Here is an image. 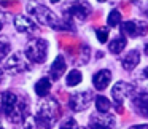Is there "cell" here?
I'll use <instances>...</instances> for the list:
<instances>
[{
    "instance_id": "6da1fadb",
    "label": "cell",
    "mask_w": 148,
    "mask_h": 129,
    "mask_svg": "<svg viewBox=\"0 0 148 129\" xmlns=\"http://www.w3.org/2000/svg\"><path fill=\"white\" fill-rule=\"evenodd\" d=\"M27 11H29V14H32L40 24H43V26L53 27V29H56V30L73 29V26L70 24V19H61V18H58L46 5L29 3L27 5Z\"/></svg>"
},
{
    "instance_id": "7a4b0ae2",
    "label": "cell",
    "mask_w": 148,
    "mask_h": 129,
    "mask_svg": "<svg viewBox=\"0 0 148 129\" xmlns=\"http://www.w3.org/2000/svg\"><path fill=\"white\" fill-rule=\"evenodd\" d=\"M59 115H61V108H59V102L53 97L46 99L45 102L40 105L38 112H37L35 119L37 128L42 129H51L54 126V123L58 121Z\"/></svg>"
},
{
    "instance_id": "3957f363",
    "label": "cell",
    "mask_w": 148,
    "mask_h": 129,
    "mask_svg": "<svg viewBox=\"0 0 148 129\" xmlns=\"http://www.w3.org/2000/svg\"><path fill=\"white\" fill-rule=\"evenodd\" d=\"M46 56H48V42L42 38H35L29 42L24 49V58L30 62H35V64L45 62Z\"/></svg>"
},
{
    "instance_id": "277c9868",
    "label": "cell",
    "mask_w": 148,
    "mask_h": 129,
    "mask_svg": "<svg viewBox=\"0 0 148 129\" xmlns=\"http://www.w3.org/2000/svg\"><path fill=\"white\" fill-rule=\"evenodd\" d=\"M132 94H134V84L127 83V81H118L112 89V96H113V100H115L116 110L123 112V108H121L123 102L126 99H131Z\"/></svg>"
},
{
    "instance_id": "5b68a950",
    "label": "cell",
    "mask_w": 148,
    "mask_h": 129,
    "mask_svg": "<svg viewBox=\"0 0 148 129\" xmlns=\"http://www.w3.org/2000/svg\"><path fill=\"white\" fill-rule=\"evenodd\" d=\"M121 30L127 37L135 38V37H142L148 32V24L143 19H129L121 24Z\"/></svg>"
},
{
    "instance_id": "8992f818",
    "label": "cell",
    "mask_w": 148,
    "mask_h": 129,
    "mask_svg": "<svg viewBox=\"0 0 148 129\" xmlns=\"http://www.w3.org/2000/svg\"><path fill=\"white\" fill-rule=\"evenodd\" d=\"M5 70L8 73H21V72L29 70V61L24 58V54L21 53H14L8 58L7 64H5Z\"/></svg>"
},
{
    "instance_id": "52a82bcc",
    "label": "cell",
    "mask_w": 148,
    "mask_h": 129,
    "mask_svg": "<svg viewBox=\"0 0 148 129\" xmlns=\"http://www.w3.org/2000/svg\"><path fill=\"white\" fill-rule=\"evenodd\" d=\"M91 99H92V96L88 91H84V93H73L70 96V99H69V107H70L72 112H83L91 104Z\"/></svg>"
},
{
    "instance_id": "ba28073f",
    "label": "cell",
    "mask_w": 148,
    "mask_h": 129,
    "mask_svg": "<svg viewBox=\"0 0 148 129\" xmlns=\"http://www.w3.org/2000/svg\"><path fill=\"white\" fill-rule=\"evenodd\" d=\"M115 118L108 113H94L89 116V129H113Z\"/></svg>"
},
{
    "instance_id": "9c48e42d",
    "label": "cell",
    "mask_w": 148,
    "mask_h": 129,
    "mask_svg": "<svg viewBox=\"0 0 148 129\" xmlns=\"http://www.w3.org/2000/svg\"><path fill=\"white\" fill-rule=\"evenodd\" d=\"M132 108L143 118H148V93H135L131 96Z\"/></svg>"
},
{
    "instance_id": "30bf717a",
    "label": "cell",
    "mask_w": 148,
    "mask_h": 129,
    "mask_svg": "<svg viewBox=\"0 0 148 129\" xmlns=\"http://www.w3.org/2000/svg\"><path fill=\"white\" fill-rule=\"evenodd\" d=\"M18 99H19V97H18L14 93H11V91H3V93H0V113L5 115V116H8L10 112L14 108Z\"/></svg>"
},
{
    "instance_id": "8fae6325",
    "label": "cell",
    "mask_w": 148,
    "mask_h": 129,
    "mask_svg": "<svg viewBox=\"0 0 148 129\" xmlns=\"http://www.w3.org/2000/svg\"><path fill=\"white\" fill-rule=\"evenodd\" d=\"M27 113H29V104H27L26 99H18L14 108L10 112L8 115V119L11 123H21L23 119L27 118Z\"/></svg>"
},
{
    "instance_id": "7c38bea8",
    "label": "cell",
    "mask_w": 148,
    "mask_h": 129,
    "mask_svg": "<svg viewBox=\"0 0 148 129\" xmlns=\"http://www.w3.org/2000/svg\"><path fill=\"white\" fill-rule=\"evenodd\" d=\"M65 14H69L70 18H77L80 21H84L91 14V7L88 3H75L65 11ZM69 18V19H70Z\"/></svg>"
},
{
    "instance_id": "4fadbf2b",
    "label": "cell",
    "mask_w": 148,
    "mask_h": 129,
    "mask_svg": "<svg viewBox=\"0 0 148 129\" xmlns=\"http://www.w3.org/2000/svg\"><path fill=\"white\" fill-rule=\"evenodd\" d=\"M112 81V72L108 69H103V70H99L97 73H94L92 77V84L97 91H103Z\"/></svg>"
},
{
    "instance_id": "5bb4252c",
    "label": "cell",
    "mask_w": 148,
    "mask_h": 129,
    "mask_svg": "<svg viewBox=\"0 0 148 129\" xmlns=\"http://www.w3.org/2000/svg\"><path fill=\"white\" fill-rule=\"evenodd\" d=\"M14 27H16V30H19V32H23V34H27V32L32 34V32L37 30L35 23H34L30 18L23 16V14H19V16L14 18Z\"/></svg>"
},
{
    "instance_id": "9a60e30c",
    "label": "cell",
    "mask_w": 148,
    "mask_h": 129,
    "mask_svg": "<svg viewBox=\"0 0 148 129\" xmlns=\"http://www.w3.org/2000/svg\"><path fill=\"white\" fill-rule=\"evenodd\" d=\"M140 64V53L137 49H131L121 58V65L124 70H132Z\"/></svg>"
},
{
    "instance_id": "2e32d148",
    "label": "cell",
    "mask_w": 148,
    "mask_h": 129,
    "mask_svg": "<svg viewBox=\"0 0 148 129\" xmlns=\"http://www.w3.org/2000/svg\"><path fill=\"white\" fill-rule=\"evenodd\" d=\"M65 70H67L65 58H64V56H58V58L54 59V62L51 64V69H49V77H51V80H59V78L64 75Z\"/></svg>"
},
{
    "instance_id": "e0dca14e",
    "label": "cell",
    "mask_w": 148,
    "mask_h": 129,
    "mask_svg": "<svg viewBox=\"0 0 148 129\" xmlns=\"http://www.w3.org/2000/svg\"><path fill=\"white\" fill-rule=\"evenodd\" d=\"M49 91H51V80H49V78L43 77L35 83V94L37 96L45 97V96L49 94Z\"/></svg>"
},
{
    "instance_id": "ac0fdd59",
    "label": "cell",
    "mask_w": 148,
    "mask_h": 129,
    "mask_svg": "<svg viewBox=\"0 0 148 129\" xmlns=\"http://www.w3.org/2000/svg\"><path fill=\"white\" fill-rule=\"evenodd\" d=\"M124 48H126V38L124 37H116V38H113L112 42L108 43V49L113 54H119Z\"/></svg>"
},
{
    "instance_id": "d6986e66",
    "label": "cell",
    "mask_w": 148,
    "mask_h": 129,
    "mask_svg": "<svg viewBox=\"0 0 148 129\" xmlns=\"http://www.w3.org/2000/svg\"><path fill=\"white\" fill-rule=\"evenodd\" d=\"M81 80H83V75H81V72L77 70V69H73V70H70V72L67 73L65 84H67V86H77L78 83H81Z\"/></svg>"
},
{
    "instance_id": "ffe728a7",
    "label": "cell",
    "mask_w": 148,
    "mask_h": 129,
    "mask_svg": "<svg viewBox=\"0 0 148 129\" xmlns=\"http://www.w3.org/2000/svg\"><path fill=\"white\" fill-rule=\"evenodd\" d=\"M96 107H97V113H108L110 107H112V102L105 96H97L96 97Z\"/></svg>"
},
{
    "instance_id": "44dd1931",
    "label": "cell",
    "mask_w": 148,
    "mask_h": 129,
    "mask_svg": "<svg viewBox=\"0 0 148 129\" xmlns=\"http://www.w3.org/2000/svg\"><path fill=\"white\" fill-rule=\"evenodd\" d=\"M107 23H108L110 27H116L119 23H121V13L118 10H112L108 13V18H107Z\"/></svg>"
},
{
    "instance_id": "7402d4cb",
    "label": "cell",
    "mask_w": 148,
    "mask_h": 129,
    "mask_svg": "<svg viewBox=\"0 0 148 129\" xmlns=\"http://www.w3.org/2000/svg\"><path fill=\"white\" fill-rule=\"evenodd\" d=\"M11 46H10V42L7 38H0V61H3L5 58L8 56Z\"/></svg>"
},
{
    "instance_id": "603a6c76",
    "label": "cell",
    "mask_w": 148,
    "mask_h": 129,
    "mask_svg": "<svg viewBox=\"0 0 148 129\" xmlns=\"http://www.w3.org/2000/svg\"><path fill=\"white\" fill-rule=\"evenodd\" d=\"M59 129H78V123L75 121L73 118H67V119H64V121L61 123Z\"/></svg>"
},
{
    "instance_id": "cb8c5ba5",
    "label": "cell",
    "mask_w": 148,
    "mask_h": 129,
    "mask_svg": "<svg viewBox=\"0 0 148 129\" xmlns=\"http://www.w3.org/2000/svg\"><path fill=\"white\" fill-rule=\"evenodd\" d=\"M96 35H97V40L100 43H105L108 40V29L107 27H100V29L96 30Z\"/></svg>"
},
{
    "instance_id": "d4e9b609",
    "label": "cell",
    "mask_w": 148,
    "mask_h": 129,
    "mask_svg": "<svg viewBox=\"0 0 148 129\" xmlns=\"http://www.w3.org/2000/svg\"><path fill=\"white\" fill-rule=\"evenodd\" d=\"M23 129H38V128H37V123H35V119H34L32 116H27V118L24 119Z\"/></svg>"
},
{
    "instance_id": "484cf974",
    "label": "cell",
    "mask_w": 148,
    "mask_h": 129,
    "mask_svg": "<svg viewBox=\"0 0 148 129\" xmlns=\"http://www.w3.org/2000/svg\"><path fill=\"white\" fill-rule=\"evenodd\" d=\"M129 129H148V124H134Z\"/></svg>"
},
{
    "instance_id": "4316f807",
    "label": "cell",
    "mask_w": 148,
    "mask_h": 129,
    "mask_svg": "<svg viewBox=\"0 0 148 129\" xmlns=\"http://www.w3.org/2000/svg\"><path fill=\"white\" fill-rule=\"evenodd\" d=\"M5 26V16L2 13H0V30H2V27Z\"/></svg>"
},
{
    "instance_id": "83f0119b",
    "label": "cell",
    "mask_w": 148,
    "mask_h": 129,
    "mask_svg": "<svg viewBox=\"0 0 148 129\" xmlns=\"http://www.w3.org/2000/svg\"><path fill=\"white\" fill-rule=\"evenodd\" d=\"M142 77H143V78H148V67L145 69L143 72H142Z\"/></svg>"
},
{
    "instance_id": "f1b7e54d",
    "label": "cell",
    "mask_w": 148,
    "mask_h": 129,
    "mask_svg": "<svg viewBox=\"0 0 148 129\" xmlns=\"http://www.w3.org/2000/svg\"><path fill=\"white\" fill-rule=\"evenodd\" d=\"M143 53H145V54L148 56V42L145 43V46H143Z\"/></svg>"
},
{
    "instance_id": "f546056e",
    "label": "cell",
    "mask_w": 148,
    "mask_h": 129,
    "mask_svg": "<svg viewBox=\"0 0 148 129\" xmlns=\"http://www.w3.org/2000/svg\"><path fill=\"white\" fill-rule=\"evenodd\" d=\"M3 77H5V73H3V70H2V69H0V83H2V81H3Z\"/></svg>"
},
{
    "instance_id": "4dcf8cb0",
    "label": "cell",
    "mask_w": 148,
    "mask_h": 129,
    "mask_svg": "<svg viewBox=\"0 0 148 129\" xmlns=\"http://www.w3.org/2000/svg\"><path fill=\"white\" fill-rule=\"evenodd\" d=\"M145 14H147V16H148V8H147V10H145Z\"/></svg>"
}]
</instances>
